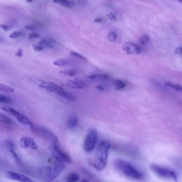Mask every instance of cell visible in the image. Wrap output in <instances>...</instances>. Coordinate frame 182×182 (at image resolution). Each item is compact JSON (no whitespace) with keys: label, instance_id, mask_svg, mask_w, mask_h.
<instances>
[{"label":"cell","instance_id":"8fae6325","mask_svg":"<svg viewBox=\"0 0 182 182\" xmlns=\"http://www.w3.org/2000/svg\"><path fill=\"white\" fill-rule=\"evenodd\" d=\"M122 48L123 50L128 54H138L141 52L140 47L130 42L125 43Z\"/></svg>","mask_w":182,"mask_h":182},{"label":"cell","instance_id":"ffe728a7","mask_svg":"<svg viewBox=\"0 0 182 182\" xmlns=\"http://www.w3.org/2000/svg\"><path fill=\"white\" fill-rule=\"evenodd\" d=\"M69 63V60L66 59H60L53 62V64L54 65L60 67L67 66Z\"/></svg>","mask_w":182,"mask_h":182},{"label":"cell","instance_id":"b9f144b4","mask_svg":"<svg viewBox=\"0 0 182 182\" xmlns=\"http://www.w3.org/2000/svg\"><path fill=\"white\" fill-rule=\"evenodd\" d=\"M179 1L180 2H181L182 3V0H181V1Z\"/></svg>","mask_w":182,"mask_h":182},{"label":"cell","instance_id":"d590c367","mask_svg":"<svg viewBox=\"0 0 182 182\" xmlns=\"http://www.w3.org/2000/svg\"><path fill=\"white\" fill-rule=\"evenodd\" d=\"M175 53L176 54H182V48L181 47H178L175 49Z\"/></svg>","mask_w":182,"mask_h":182},{"label":"cell","instance_id":"f1b7e54d","mask_svg":"<svg viewBox=\"0 0 182 182\" xmlns=\"http://www.w3.org/2000/svg\"><path fill=\"white\" fill-rule=\"evenodd\" d=\"M149 38L147 36L143 35L139 38V42L141 44H145L148 43L149 41Z\"/></svg>","mask_w":182,"mask_h":182},{"label":"cell","instance_id":"7402d4cb","mask_svg":"<svg viewBox=\"0 0 182 182\" xmlns=\"http://www.w3.org/2000/svg\"><path fill=\"white\" fill-rule=\"evenodd\" d=\"M113 84L115 89L117 90L122 89L125 86V84L124 82L118 80H115L113 82Z\"/></svg>","mask_w":182,"mask_h":182},{"label":"cell","instance_id":"ba28073f","mask_svg":"<svg viewBox=\"0 0 182 182\" xmlns=\"http://www.w3.org/2000/svg\"><path fill=\"white\" fill-rule=\"evenodd\" d=\"M4 111L7 112L15 117L19 122L24 125H32V121L28 117L20 113L17 110L10 107L4 106L1 108Z\"/></svg>","mask_w":182,"mask_h":182},{"label":"cell","instance_id":"ac0fdd59","mask_svg":"<svg viewBox=\"0 0 182 182\" xmlns=\"http://www.w3.org/2000/svg\"><path fill=\"white\" fill-rule=\"evenodd\" d=\"M80 179L79 175L75 172H71L68 175L67 178L68 181L71 182H76Z\"/></svg>","mask_w":182,"mask_h":182},{"label":"cell","instance_id":"d6986e66","mask_svg":"<svg viewBox=\"0 0 182 182\" xmlns=\"http://www.w3.org/2000/svg\"><path fill=\"white\" fill-rule=\"evenodd\" d=\"M108 76L106 74H100L97 75H91L88 77L90 80H107L108 78Z\"/></svg>","mask_w":182,"mask_h":182},{"label":"cell","instance_id":"d4e9b609","mask_svg":"<svg viewBox=\"0 0 182 182\" xmlns=\"http://www.w3.org/2000/svg\"><path fill=\"white\" fill-rule=\"evenodd\" d=\"M70 55L71 56L75 57L79 59L83 60L84 61H86L87 60L85 57L83 56V55L79 54V53L74 52V51H71L70 52Z\"/></svg>","mask_w":182,"mask_h":182},{"label":"cell","instance_id":"4316f807","mask_svg":"<svg viewBox=\"0 0 182 182\" xmlns=\"http://www.w3.org/2000/svg\"><path fill=\"white\" fill-rule=\"evenodd\" d=\"M60 73L62 74L69 76H74L75 74V71L73 70H64L60 71Z\"/></svg>","mask_w":182,"mask_h":182},{"label":"cell","instance_id":"8992f818","mask_svg":"<svg viewBox=\"0 0 182 182\" xmlns=\"http://www.w3.org/2000/svg\"><path fill=\"white\" fill-rule=\"evenodd\" d=\"M98 139V133L96 130L91 129L88 132L84 142V149L87 153L94 150Z\"/></svg>","mask_w":182,"mask_h":182},{"label":"cell","instance_id":"836d02e7","mask_svg":"<svg viewBox=\"0 0 182 182\" xmlns=\"http://www.w3.org/2000/svg\"><path fill=\"white\" fill-rule=\"evenodd\" d=\"M15 55L16 57H22L23 56V51H22V49H18Z\"/></svg>","mask_w":182,"mask_h":182},{"label":"cell","instance_id":"f35d334b","mask_svg":"<svg viewBox=\"0 0 182 182\" xmlns=\"http://www.w3.org/2000/svg\"><path fill=\"white\" fill-rule=\"evenodd\" d=\"M96 88H97V89L100 90V91H102V90L103 89V88L102 86H96Z\"/></svg>","mask_w":182,"mask_h":182},{"label":"cell","instance_id":"5bb4252c","mask_svg":"<svg viewBox=\"0 0 182 182\" xmlns=\"http://www.w3.org/2000/svg\"><path fill=\"white\" fill-rule=\"evenodd\" d=\"M53 2L67 8H72L75 5V3L74 1H68V0H56L53 1Z\"/></svg>","mask_w":182,"mask_h":182},{"label":"cell","instance_id":"9c48e42d","mask_svg":"<svg viewBox=\"0 0 182 182\" xmlns=\"http://www.w3.org/2000/svg\"><path fill=\"white\" fill-rule=\"evenodd\" d=\"M52 153L55 159L63 163H70L71 159L69 154L60 148V146L53 145L52 148Z\"/></svg>","mask_w":182,"mask_h":182},{"label":"cell","instance_id":"7a4b0ae2","mask_svg":"<svg viewBox=\"0 0 182 182\" xmlns=\"http://www.w3.org/2000/svg\"><path fill=\"white\" fill-rule=\"evenodd\" d=\"M114 165L117 170L127 177L135 180H139L143 177L142 172L137 170L131 164L124 160H116Z\"/></svg>","mask_w":182,"mask_h":182},{"label":"cell","instance_id":"f546056e","mask_svg":"<svg viewBox=\"0 0 182 182\" xmlns=\"http://www.w3.org/2000/svg\"><path fill=\"white\" fill-rule=\"evenodd\" d=\"M40 35L39 34L36 33H32L29 34L28 36V38L29 39H33L35 38H39Z\"/></svg>","mask_w":182,"mask_h":182},{"label":"cell","instance_id":"1f68e13d","mask_svg":"<svg viewBox=\"0 0 182 182\" xmlns=\"http://www.w3.org/2000/svg\"><path fill=\"white\" fill-rule=\"evenodd\" d=\"M0 27L1 28L3 29L5 31H7L10 30L11 29V26L8 25L2 24L1 25Z\"/></svg>","mask_w":182,"mask_h":182},{"label":"cell","instance_id":"ab89813d","mask_svg":"<svg viewBox=\"0 0 182 182\" xmlns=\"http://www.w3.org/2000/svg\"><path fill=\"white\" fill-rule=\"evenodd\" d=\"M81 182H89L87 179H84L82 180V181H81Z\"/></svg>","mask_w":182,"mask_h":182},{"label":"cell","instance_id":"6da1fadb","mask_svg":"<svg viewBox=\"0 0 182 182\" xmlns=\"http://www.w3.org/2000/svg\"><path fill=\"white\" fill-rule=\"evenodd\" d=\"M110 144L107 141H102L97 150L93 164L97 171L104 169L107 164L108 152Z\"/></svg>","mask_w":182,"mask_h":182},{"label":"cell","instance_id":"277c9868","mask_svg":"<svg viewBox=\"0 0 182 182\" xmlns=\"http://www.w3.org/2000/svg\"><path fill=\"white\" fill-rule=\"evenodd\" d=\"M30 127L32 131L35 135L46 140L51 141L53 145L60 146L57 137L48 129L34 124L30 126Z\"/></svg>","mask_w":182,"mask_h":182},{"label":"cell","instance_id":"603a6c76","mask_svg":"<svg viewBox=\"0 0 182 182\" xmlns=\"http://www.w3.org/2000/svg\"><path fill=\"white\" fill-rule=\"evenodd\" d=\"M165 85L168 87L174 88L176 91L180 92L182 91V86L181 85L172 84L171 83L169 82L165 83Z\"/></svg>","mask_w":182,"mask_h":182},{"label":"cell","instance_id":"44dd1931","mask_svg":"<svg viewBox=\"0 0 182 182\" xmlns=\"http://www.w3.org/2000/svg\"><path fill=\"white\" fill-rule=\"evenodd\" d=\"M0 90L1 91L7 93H13L14 91L13 88L4 84H0Z\"/></svg>","mask_w":182,"mask_h":182},{"label":"cell","instance_id":"2e32d148","mask_svg":"<svg viewBox=\"0 0 182 182\" xmlns=\"http://www.w3.org/2000/svg\"><path fill=\"white\" fill-rule=\"evenodd\" d=\"M43 47V48L52 49L54 48V46L52 45V41L51 40L44 38L42 39L38 43Z\"/></svg>","mask_w":182,"mask_h":182},{"label":"cell","instance_id":"7bdbcfd3","mask_svg":"<svg viewBox=\"0 0 182 182\" xmlns=\"http://www.w3.org/2000/svg\"><path fill=\"white\" fill-rule=\"evenodd\" d=\"M67 182H71L69 181H67Z\"/></svg>","mask_w":182,"mask_h":182},{"label":"cell","instance_id":"60d3db41","mask_svg":"<svg viewBox=\"0 0 182 182\" xmlns=\"http://www.w3.org/2000/svg\"><path fill=\"white\" fill-rule=\"evenodd\" d=\"M27 2H29V3H31V2H32V1H27Z\"/></svg>","mask_w":182,"mask_h":182},{"label":"cell","instance_id":"30bf717a","mask_svg":"<svg viewBox=\"0 0 182 182\" xmlns=\"http://www.w3.org/2000/svg\"><path fill=\"white\" fill-rule=\"evenodd\" d=\"M6 176L9 179L20 182H36L24 175L15 172L9 171Z\"/></svg>","mask_w":182,"mask_h":182},{"label":"cell","instance_id":"5b68a950","mask_svg":"<svg viewBox=\"0 0 182 182\" xmlns=\"http://www.w3.org/2000/svg\"><path fill=\"white\" fill-rule=\"evenodd\" d=\"M150 169L154 173L159 177L172 179L176 182L178 181L177 175L175 172L170 169L154 164L151 165Z\"/></svg>","mask_w":182,"mask_h":182},{"label":"cell","instance_id":"484cf974","mask_svg":"<svg viewBox=\"0 0 182 182\" xmlns=\"http://www.w3.org/2000/svg\"><path fill=\"white\" fill-rule=\"evenodd\" d=\"M24 35V32L22 31H16L13 32L11 34L9 37L11 38H15L19 37L20 36H23Z\"/></svg>","mask_w":182,"mask_h":182},{"label":"cell","instance_id":"9a60e30c","mask_svg":"<svg viewBox=\"0 0 182 182\" xmlns=\"http://www.w3.org/2000/svg\"><path fill=\"white\" fill-rule=\"evenodd\" d=\"M78 123V119L75 116H72L68 119L67 125L70 128H73L76 127Z\"/></svg>","mask_w":182,"mask_h":182},{"label":"cell","instance_id":"52a82bcc","mask_svg":"<svg viewBox=\"0 0 182 182\" xmlns=\"http://www.w3.org/2000/svg\"><path fill=\"white\" fill-rule=\"evenodd\" d=\"M64 166L63 163L56 160L52 165L46 168L45 172L47 177L50 180L55 179L63 170Z\"/></svg>","mask_w":182,"mask_h":182},{"label":"cell","instance_id":"4dcf8cb0","mask_svg":"<svg viewBox=\"0 0 182 182\" xmlns=\"http://www.w3.org/2000/svg\"><path fill=\"white\" fill-rule=\"evenodd\" d=\"M33 49L36 51H41L43 50L44 49L41 46L37 44L33 46Z\"/></svg>","mask_w":182,"mask_h":182},{"label":"cell","instance_id":"3957f363","mask_svg":"<svg viewBox=\"0 0 182 182\" xmlns=\"http://www.w3.org/2000/svg\"><path fill=\"white\" fill-rule=\"evenodd\" d=\"M39 86L51 93L59 95L69 102H74L76 100L73 95L67 92L61 86L54 83L43 81L40 84Z\"/></svg>","mask_w":182,"mask_h":182},{"label":"cell","instance_id":"e0dca14e","mask_svg":"<svg viewBox=\"0 0 182 182\" xmlns=\"http://www.w3.org/2000/svg\"><path fill=\"white\" fill-rule=\"evenodd\" d=\"M0 121L3 124L7 125L12 126L14 124V121L10 117L2 114L0 115Z\"/></svg>","mask_w":182,"mask_h":182},{"label":"cell","instance_id":"d6a6232c","mask_svg":"<svg viewBox=\"0 0 182 182\" xmlns=\"http://www.w3.org/2000/svg\"><path fill=\"white\" fill-rule=\"evenodd\" d=\"M108 18H109V19L111 21H116L117 19L116 16L113 13H110L108 15Z\"/></svg>","mask_w":182,"mask_h":182},{"label":"cell","instance_id":"83f0119b","mask_svg":"<svg viewBox=\"0 0 182 182\" xmlns=\"http://www.w3.org/2000/svg\"><path fill=\"white\" fill-rule=\"evenodd\" d=\"M117 35L114 32H110L108 36V39L111 42H114L116 40Z\"/></svg>","mask_w":182,"mask_h":182},{"label":"cell","instance_id":"74e56055","mask_svg":"<svg viewBox=\"0 0 182 182\" xmlns=\"http://www.w3.org/2000/svg\"><path fill=\"white\" fill-rule=\"evenodd\" d=\"M102 21V18H97L95 19L94 21L95 23H101Z\"/></svg>","mask_w":182,"mask_h":182},{"label":"cell","instance_id":"4fadbf2b","mask_svg":"<svg viewBox=\"0 0 182 182\" xmlns=\"http://www.w3.org/2000/svg\"><path fill=\"white\" fill-rule=\"evenodd\" d=\"M67 84L71 87L77 89H82L86 85L85 82L80 80H69Z\"/></svg>","mask_w":182,"mask_h":182},{"label":"cell","instance_id":"e575fe53","mask_svg":"<svg viewBox=\"0 0 182 182\" xmlns=\"http://www.w3.org/2000/svg\"><path fill=\"white\" fill-rule=\"evenodd\" d=\"M25 28L28 30H32L36 28V26L33 25H27L25 27Z\"/></svg>","mask_w":182,"mask_h":182},{"label":"cell","instance_id":"cb8c5ba5","mask_svg":"<svg viewBox=\"0 0 182 182\" xmlns=\"http://www.w3.org/2000/svg\"><path fill=\"white\" fill-rule=\"evenodd\" d=\"M12 102V100L10 97L1 94L0 95V102L11 103Z\"/></svg>","mask_w":182,"mask_h":182},{"label":"cell","instance_id":"7c38bea8","mask_svg":"<svg viewBox=\"0 0 182 182\" xmlns=\"http://www.w3.org/2000/svg\"><path fill=\"white\" fill-rule=\"evenodd\" d=\"M20 144L24 149L31 148L34 150L38 149V146L34 139L30 137H23L20 141Z\"/></svg>","mask_w":182,"mask_h":182},{"label":"cell","instance_id":"8d00e7d4","mask_svg":"<svg viewBox=\"0 0 182 182\" xmlns=\"http://www.w3.org/2000/svg\"><path fill=\"white\" fill-rule=\"evenodd\" d=\"M78 2V4L80 5H84L85 4L86 2L85 1H77Z\"/></svg>","mask_w":182,"mask_h":182}]
</instances>
